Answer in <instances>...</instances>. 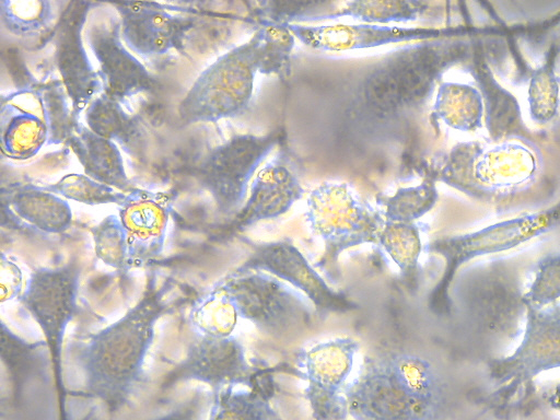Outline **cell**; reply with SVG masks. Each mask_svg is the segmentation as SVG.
I'll use <instances>...</instances> for the list:
<instances>
[{"instance_id": "5bb4252c", "label": "cell", "mask_w": 560, "mask_h": 420, "mask_svg": "<svg viewBox=\"0 0 560 420\" xmlns=\"http://www.w3.org/2000/svg\"><path fill=\"white\" fill-rule=\"evenodd\" d=\"M92 5L90 1L69 2L54 27L55 60L75 121L103 91L98 72L83 44L84 25Z\"/></svg>"}, {"instance_id": "e0dca14e", "label": "cell", "mask_w": 560, "mask_h": 420, "mask_svg": "<svg viewBox=\"0 0 560 420\" xmlns=\"http://www.w3.org/2000/svg\"><path fill=\"white\" fill-rule=\"evenodd\" d=\"M52 119L43 84L21 88L1 97L2 155L23 161L51 144Z\"/></svg>"}, {"instance_id": "8fae6325", "label": "cell", "mask_w": 560, "mask_h": 420, "mask_svg": "<svg viewBox=\"0 0 560 420\" xmlns=\"http://www.w3.org/2000/svg\"><path fill=\"white\" fill-rule=\"evenodd\" d=\"M523 337L514 351L488 363V376L501 389L516 390L538 374L560 368V301L525 306Z\"/></svg>"}, {"instance_id": "4316f807", "label": "cell", "mask_w": 560, "mask_h": 420, "mask_svg": "<svg viewBox=\"0 0 560 420\" xmlns=\"http://www.w3.org/2000/svg\"><path fill=\"white\" fill-rule=\"evenodd\" d=\"M555 47L546 54L544 61L533 69L526 91L528 115L535 124L546 126L553 122L560 113V77L557 73Z\"/></svg>"}, {"instance_id": "ba28073f", "label": "cell", "mask_w": 560, "mask_h": 420, "mask_svg": "<svg viewBox=\"0 0 560 420\" xmlns=\"http://www.w3.org/2000/svg\"><path fill=\"white\" fill-rule=\"evenodd\" d=\"M281 139L265 135H235L213 148L196 171L199 185L209 192L220 214L235 215L246 201L249 183L259 165Z\"/></svg>"}, {"instance_id": "83f0119b", "label": "cell", "mask_w": 560, "mask_h": 420, "mask_svg": "<svg viewBox=\"0 0 560 420\" xmlns=\"http://www.w3.org/2000/svg\"><path fill=\"white\" fill-rule=\"evenodd\" d=\"M429 10L430 3L425 1H348L336 11L318 16L314 21L350 16L366 24L386 25L416 21Z\"/></svg>"}, {"instance_id": "4fadbf2b", "label": "cell", "mask_w": 560, "mask_h": 420, "mask_svg": "<svg viewBox=\"0 0 560 420\" xmlns=\"http://www.w3.org/2000/svg\"><path fill=\"white\" fill-rule=\"evenodd\" d=\"M270 273L302 292L317 313H347L357 304L345 293L334 290L290 240L257 243L248 258L237 268Z\"/></svg>"}, {"instance_id": "e575fe53", "label": "cell", "mask_w": 560, "mask_h": 420, "mask_svg": "<svg viewBox=\"0 0 560 420\" xmlns=\"http://www.w3.org/2000/svg\"><path fill=\"white\" fill-rule=\"evenodd\" d=\"M90 231L96 258L120 275H126L131 267L127 236L118 215H106Z\"/></svg>"}, {"instance_id": "d4e9b609", "label": "cell", "mask_w": 560, "mask_h": 420, "mask_svg": "<svg viewBox=\"0 0 560 420\" xmlns=\"http://www.w3.org/2000/svg\"><path fill=\"white\" fill-rule=\"evenodd\" d=\"M432 116L454 130L475 132L483 122V96L471 84L441 82L436 88Z\"/></svg>"}, {"instance_id": "7402d4cb", "label": "cell", "mask_w": 560, "mask_h": 420, "mask_svg": "<svg viewBox=\"0 0 560 420\" xmlns=\"http://www.w3.org/2000/svg\"><path fill=\"white\" fill-rule=\"evenodd\" d=\"M2 205L28 226L46 234H62L72 223L67 200L44 186L18 184L2 190Z\"/></svg>"}, {"instance_id": "44dd1931", "label": "cell", "mask_w": 560, "mask_h": 420, "mask_svg": "<svg viewBox=\"0 0 560 420\" xmlns=\"http://www.w3.org/2000/svg\"><path fill=\"white\" fill-rule=\"evenodd\" d=\"M303 194L304 188L293 170L284 161L273 160L256 173L249 195L233 215L229 230L240 232L260 221L278 218L288 212Z\"/></svg>"}, {"instance_id": "4dcf8cb0", "label": "cell", "mask_w": 560, "mask_h": 420, "mask_svg": "<svg viewBox=\"0 0 560 420\" xmlns=\"http://www.w3.org/2000/svg\"><path fill=\"white\" fill-rule=\"evenodd\" d=\"M436 200L435 182L428 177L419 185L398 188L393 195L376 196L385 222L395 223H415L435 206Z\"/></svg>"}, {"instance_id": "5b68a950", "label": "cell", "mask_w": 560, "mask_h": 420, "mask_svg": "<svg viewBox=\"0 0 560 420\" xmlns=\"http://www.w3.org/2000/svg\"><path fill=\"white\" fill-rule=\"evenodd\" d=\"M260 42L258 27L247 42L221 55L197 77L178 104L182 122H215L247 109L258 72Z\"/></svg>"}, {"instance_id": "836d02e7", "label": "cell", "mask_w": 560, "mask_h": 420, "mask_svg": "<svg viewBox=\"0 0 560 420\" xmlns=\"http://www.w3.org/2000/svg\"><path fill=\"white\" fill-rule=\"evenodd\" d=\"M45 351V340L28 342L1 323V361L16 385L37 372Z\"/></svg>"}, {"instance_id": "30bf717a", "label": "cell", "mask_w": 560, "mask_h": 420, "mask_svg": "<svg viewBox=\"0 0 560 420\" xmlns=\"http://www.w3.org/2000/svg\"><path fill=\"white\" fill-rule=\"evenodd\" d=\"M80 273L75 261L35 269L18 299L43 331L59 385L65 332L78 311Z\"/></svg>"}, {"instance_id": "cb8c5ba5", "label": "cell", "mask_w": 560, "mask_h": 420, "mask_svg": "<svg viewBox=\"0 0 560 420\" xmlns=\"http://www.w3.org/2000/svg\"><path fill=\"white\" fill-rule=\"evenodd\" d=\"M84 120L91 131L119 144L128 154L137 155L143 150L145 135L141 124L124 109L121 103L104 93L85 108Z\"/></svg>"}, {"instance_id": "f546056e", "label": "cell", "mask_w": 560, "mask_h": 420, "mask_svg": "<svg viewBox=\"0 0 560 420\" xmlns=\"http://www.w3.org/2000/svg\"><path fill=\"white\" fill-rule=\"evenodd\" d=\"M271 393V387L217 390L210 420H277V411L270 401Z\"/></svg>"}, {"instance_id": "9a60e30c", "label": "cell", "mask_w": 560, "mask_h": 420, "mask_svg": "<svg viewBox=\"0 0 560 420\" xmlns=\"http://www.w3.org/2000/svg\"><path fill=\"white\" fill-rule=\"evenodd\" d=\"M170 376L175 381H197L217 392L235 385L258 388L266 378V371L249 364L236 337L198 336Z\"/></svg>"}, {"instance_id": "277c9868", "label": "cell", "mask_w": 560, "mask_h": 420, "mask_svg": "<svg viewBox=\"0 0 560 420\" xmlns=\"http://www.w3.org/2000/svg\"><path fill=\"white\" fill-rule=\"evenodd\" d=\"M305 220L324 244L315 268L334 284L341 276V253L362 244L378 243L385 224L382 212L362 202L348 184L328 182L310 192Z\"/></svg>"}, {"instance_id": "ab89813d", "label": "cell", "mask_w": 560, "mask_h": 420, "mask_svg": "<svg viewBox=\"0 0 560 420\" xmlns=\"http://www.w3.org/2000/svg\"><path fill=\"white\" fill-rule=\"evenodd\" d=\"M198 405L199 395L195 396L189 402L153 420H195Z\"/></svg>"}, {"instance_id": "7a4b0ae2", "label": "cell", "mask_w": 560, "mask_h": 420, "mask_svg": "<svg viewBox=\"0 0 560 420\" xmlns=\"http://www.w3.org/2000/svg\"><path fill=\"white\" fill-rule=\"evenodd\" d=\"M459 55L458 45L443 39L417 42L390 51L360 79L348 110L358 119L378 125L398 121L428 101Z\"/></svg>"}, {"instance_id": "484cf974", "label": "cell", "mask_w": 560, "mask_h": 420, "mask_svg": "<svg viewBox=\"0 0 560 420\" xmlns=\"http://www.w3.org/2000/svg\"><path fill=\"white\" fill-rule=\"evenodd\" d=\"M378 243L400 270V278L408 290L417 291L420 284L419 257L422 250L419 226L416 223L385 222Z\"/></svg>"}, {"instance_id": "3957f363", "label": "cell", "mask_w": 560, "mask_h": 420, "mask_svg": "<svg viewBox=\"0 0 560 420\" xmlns=\"http://www.w3.org/2000/svg\"><path fill=\"white\" fill-rule=\"evenodd\" d=\"M541 164L537 147L523 138L460 142L439 158L425 177L479 200L508 197L532 185Z\"/></svg>"}, {"instance_id": "2e32d148", "label": "cell", "mask_w": 560, "mask_h": 420, "mask_svg": "<svg viewBox=\"0 0 560 420\" xmlns=\"http://www.w3.org/2000/svg\"><path fill=\"white\" fill-rule=\"evenodd\" d=\"M85 38L98 65L102 93L122 103L156 86L155 79L124 44L118 18L91 22Z\"/></svg>"}, {"instance_id": "ffe728a7", "label": "cell", "mask_w": 560, "mask_h": 420, "mask_svg": "<svg viewBox=\"0 0 560 420\" xmlns=\"http://www.w3.org/2000/svg\"><path fill=\"white\" fill-rule=\"evenodd\" d=\"M118 13L120 36L127 48L143 57L161 56L183 45L191 21L170 12L158 2L113 4Z\"/></svg>"}, {"instance_id": "1f68e13d", "label": "cell", "mask_w": 560, "mask_h": 420, "mask_svg": "<svg viewBox=\"0 0 560 420\" xmlns=\"http://www.w3.org/2000/svg\"><path fill=\"white\" fill-rule=\"evenodd\" d=\"M237 318L234 304L219 285L202 296L189 315L195 330L206 337L231 336Z\"/></svg>"}, {"instance_id": "7c38bea8", "label": "cell", "mask_w": 560, "mask_h": 420, "mask_svg": "<svg viewBox=\"0 0 560 420\" xmlns=\"http://www.w3.org/2000/svg\"><path fill=\"white\" fill-rule=\"evenodd\" d=\"M359 343L350 337L317 342L298 355L306 382L304 397L314 420H345L346 388Z\"/></svg>"}, {"instance_id": "9c48e42d", "label": "cell", "mask_w": 560, "mask_h": 420, "mask_svg": "<svg viewBox=\"0 0 560 420\" xmlns=\"http://www.w3.org/2000/svg\"><path fill=\"white\" fill-rule=\"evenodd\" d=\"M347 416L353 420H439L444 408L413 394L382 354L365 360L346 388Z\"/></svg>"}, {"instance_id": "8d00e7d4", "label": "cell", "mask_w": 560, "mask_h": 420, "mask_svg": "<svg viewBox=\"0 0 560 420\" xmlns=\"http://www.w3.org/2000/svg\"><path fill=\"white\" fill-rule=\"evenodd\" d=\"M45 189L60 197L89 206L120 205L126 194L108 185L102 184L85 174L71 173L62 176L54 184L44 186Z\"/></svg>"}, {"instance_id": "52a82bcc", "label": "cell", "mask_w": 560, "mask_h": 420, "mask_svg": "<svg viewBox=\"0 0 560 420\" xmlns=\"http://www.w3.org/2000/svg\"><path fill=\"white\" fill-rule=\"evenodd\" d=\"M234 304L238 317L277 339L304 331L315 307L299 290L260 270L236 269L218 284Z\"/></svg>"}, {"instance_id": "603a6c76", "label": "cell", "mask_w": 560, "mask_h": 420, "mask_svg": "<svg viewBox=\"0 0 560 420\" xmlns=\"http://www.w3.org/2000/svg\"><path fill=\"white\" fill-rule=\"evenodd\" d=\"M65 144L89 177L125 194L137 187L127 176L118 145L97 136L86 125L78 121Z\"/></svg>"}, {"instance_id": "8992f818", "label": "cell", "mask_w": 560, "mask_h": 420, "mask_svg": "<svg viewBox=\"0 0 560 420\" xmlns=\"http://www.w3.org/2000/svg\"><path fill=\"white\" fill-rule=\"evenodd\" d=\"M560 221L557 208L502 220L477 231L442 236L425 246V250L443 258L444 269L429 296V306L442 314L450 310V288L458 269L481 256L518 247L544 235Z\"/></svg>"}, {"instance_id": "74e56055", "label": "cell", "mask_w": 560, "mask_h": 420, "mask_svg": "<svg viewBox=\"0 0 560 420\" xmlns=\"http://www.w3.org/2000/svg\"><path fill=\"white\" fill-rule=\"evenodd\" d=\"M560 299V253H548L536 264L533 280L522 296L524 306L542 307Z\"/></svg>"}, {"instance_id": "f1b7e54d", "label": "cell", "mask_w": 560, "mask_h": 420, "mask_svg": "<svg viewBox=\"0 0 560 420\" xmlns=\"http://www.w3.org/2000/svg\"><path fill=\"white\" fill-rule=\"evenodd\" d=\"M59 15L54 2L47 0H1L0 23L13 36L35 38L56 26Z\"/></svg>"}, {"instance_id": "d6986e66", "label": "cell", "mask_w": 560, "mask_h": 420, "mask_svg": "<svg viewBox=\"0 0 560 420\" xmlns=\"http://www.w3.org/2000/svg\"><path fill=\"white\" fill-rule=\"evenodd\" d=\"M295 38L305 46L324 51L374 48L388 44L442 39L447 31L435 27L388 26L377 24H289Z\"/></svg>"}, {"instance_id": "6da1fadb", "label": "cell", "mask_w": 560, "mask_h": 420, "mask_svg": "<svg viewBox=\"0 0 560 420\" xmlns=\"http://www.w3.org/2000/svg\"><path fill=\"white\" fill-rule=\"evenodd\" d=\"M168 285L151 277L142 298L124 316L91 335L77 352L85 392L109 410L120 408L142 378L156 322L166 304Z\"/></svg>"}, {"instance_id": "f35d334b", "label": "cell", "mask_w": 560, "mask_h": 420, "mask_svg": "<svg viewBox=\"0 0 560 420\" xmlns=\"http://www.w3.org/2000/svg\"><path fill=\"white\" fill-rule=\"evenodd\" d=\"M1 303L19 299L22 294V271L20 267L8 258L4 254H1Z\"/></svg>"}, {"instance_id": "d590c367", "label": "cell", "mask_w": 560, "mask_h": 420, "mask_svg": "<svg viewBox=\"0 0 560 420\" xmlns=\"http://www.w3.org/2000/svg\"><path fill=\"white\" fill-rule=\"evenodd\" d=\"M252 15L259 25L267 23L293 24L314 21L337 10L332 2L319 1H261L252 2Z\"/></svg>"}, {"instance_id": "60d3db41", "label": "cell", "mask_w": 560, "mask_h": 420, "mask_svg": "<svg viewBox=\"0 0 560 420\" xmlns=\"http://www.w3.org/2000/svg\"><path fill=\"white\" fill-rule=\"evenodd\" d=\"M545 401L549 408L560 412V383L545 394Z\"/></svg>"}, {"instance_id": "ac0fdd59", "label": "cell", "mask_w": 560, "mask_h": 420, "mask_svg": "<svg viewBox=\"0 0 560 420\" xmlns=\"http://www.w3.org/2000/svg\"><path fill=\"white\" fill-rule=\"evenodd\" d=\"M174 201V192L136 187L118 205L131 268L142 267L161 255Z\"/></svg>"}, {"instance_id": "d6a6232c", "label": "cell", "mask_w": 560, "mask_h": 420, "mask_svg": "<svg viewBox=\"0 0 560 420\" xmlns=\"http://www.w3.org/2000/svg\"><path fill=\"white\" fill-rule=\"evenodd\" d=\"M261 42L259 46L258 72L285 79L291 73V56L295 36L289 24L267 23L259 25Z\"/></svg>"}]
</instances>
